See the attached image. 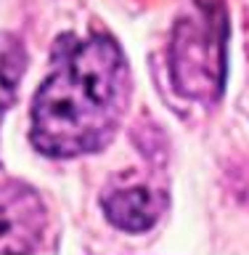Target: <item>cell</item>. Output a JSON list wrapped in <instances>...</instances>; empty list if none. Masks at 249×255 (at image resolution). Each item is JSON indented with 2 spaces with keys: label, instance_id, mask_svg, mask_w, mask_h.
<instances>
[{
  "label": "cell",
  "instance_id": "obj_4",
  "mask_svg": "<svg viewBox=\"0 0 249 255\" xmlns=\"http://www.w3.org/2000/svg\"><path fill=\"white\" fill-rule=\"evenodd\" d=\"M103 215L119 231L141 234V231H149L162 215V199L149 186L117 189L103 199Z\"/></svg>",
  "mask_w": 249,
  "mask_h": 255
},
{
  "label": "cell",
  "instance_id": "obj_1",
  "mask_svg": "<svg viewBox=\"0 0 249 255\" xmlns=\"http://www.w3.org/2000/svg\"><path fill=\"white\" fill-rule=\"evenodd\" d=\"M130 96V69L109 35L59 45L51 75L32 99L29 141L40 154L72 159L103 149Z\"/></svg>",
  "mask_w": 249,
  "mask_h": 255
},
{
  "label": "cell",
  "instance_id": "obj_3",
  "mask_svg": "<svg viewBox=\"0 0 249 255\" xmlns=\"http://www.w3.org/2000/svg\"><path fill=\"white\" fill-rule=\"evenodd\" d=\"M48 229L43 197L29 183H0V255H29L40 250Z\"/></svg>",
  "mask_w": 249,
  "mask_h": 255
},
{
  "label": "cell",
  "instance_id": "obj_5",
  "mask_svg": "<svg viewBox=\"0 0 249 255\" xmlns=\"http://www.w3.org/2000/svg\"><path fill=\"white\" fill-rule=\"evenodd\" d=\"M27 48L13 32H0V115L16 101L27 72Z\"/></svg>",
  "mask_w": 249,
  "mask_h": 255
},
{
  "label": "cell",
  "instance_id": "obj_2",
  "mask_svg": "<svg viewBox=\"0 0 249 255\" xmlns=\"http://www.w3.org/2000/svg\"><path fill=\"white\" fill-rule=\"evenodd\" d=\"M226 77V19L199 11L180 19L172 35V80L191 99H212Z\"/></svg>",
  "mask_w": 249,
  "mask_h": 255
}]
</instances>
